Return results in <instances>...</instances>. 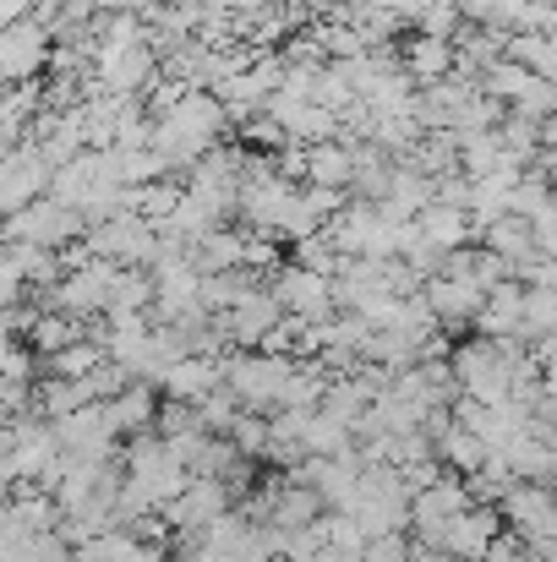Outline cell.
I'll list each match as a JSON object with an SVG mask.
<instances>
[{
  "label": "cell",
  "instance_id": "1",
  "mask_svg": "<svg viewBox=\"0 0 557 562\" xmlns=\"http://www.w3.org/2000/svg\"><path fill=\"white\" fill-rule=\"evenodd\" d=\"M290 376V361L285 356H263V350H224L219 356V382L230 387V398L241 409H279V387Z\"/></svg>",
  "mask_w": 557,
  "mask_h": 562
},
{
  "label": "cell",
  "instance_id": "2",
  "mask_svg": "<svg viewBox=\"0 0 557 562\" xmlns=\"http://www.w3.org/2000/svg\"><path fill=\"white\" fill-rule=\"evenodd\" d=\"M77 235H82V218L55 196H33V202H22L16 213L0 218V240H27V246H55L60 251Z\"/></svg>",
  "mask_w": 557,
  "mask_h": 562
},
{
  "label": "cell",
  "instance_id": "3",
  "mask_svg": "<svg viewBox=\"0 0 557 562\" xmlns=\"http://www.w3.org/2000/svg\"><path fill=\"white\" fill-rule=\"evenodd\" d=\"M268 295H274L279 312L296 317V323H323V317L334 312V290H328V279L312 273V268H301V262H279V268L268 273Z\"/></svg>",
  "mask_w": 557,
  "mask_h": 562
},
{
  "label": "cell",
  "instance_id": "4",
  "mask_svg": "<svg viewBox=\"0 0 557 562\" xmlns=\"http://www.w3.org/2000/svg\"><path fill=\"white\" fill-rule=\"evenodd\" d=\"M82 240H88V257H104L115 268H143L154 257V224L137 213H115V218L82 229Z\"/></svg>",
  "mask_w": 557,
  "mask_h": 562
},
{
  "label": "cell",
  "instance_id": "5",
  "mask_svg": "<svg viewBox=\"0 0 557 562\" xmlns=\"http://www.w3.org/2000/svg\"><path fill=\"white\" fill-rule=\"evenodd\" d=\"M49 66V27L33 16H16L0 27V82H38V71Z\"/></svg>",
  "mask_w": 557,
  "mask_h": 562
},
{
  "label": "cell",
  "instance_id": "6",
  "mask_svg": "<svg viewBox=\"0 0 557 562\" xmlns=\"http://www.w3.org/2000/svg\"><path fill=\"white\" fill-rule=\"evenodd\" d=\"M492 508H498L503 530H514L520 541H553V486L509 481V492Z\"/></svg>",
  "mask_w": 557,
  "mask_h": 562
},
{
  "label": "cell",
  "instance_id": "7",
  "mask_svg": "<svg viewBox=\"0 0 557 562\" xmlns=\"http://www.w3.org/2000/svg\"><path fill=\"white\" fill-rule=\"evenodd\" d=\"M503 530V519H498V508L492 503H465L454 519H443V530H437V552H448V558L459 562H476L487 552V541Z\"/></svg>",
  "mask_w": 557,
  "mask_h": 562
},
{
  "label": "cell",
  "instance_id": "8",
  "mask_svg": "<svg viewBox=\"0 0 557 562\" xmlns=\"http://www.w3.org/2000/svg\"><path fill=\"white\" fill-rule=\"evenodd\" d=\"M481 295H487V290H476V284H465V279H448V273L421 279V301H426V312H432L437 328H470Z\"/></svg>",
  "mask_w": 557,
  "mask_h": 562
},
{
  "label": "cell",
  "instance_id": "9",
  "mask_svg": "<svg viewBox=\"0 0 557 562\" xmlns=\"http://www.w3.org/2000/svg\"><path fill=\"white\" fill-rule=\"evenodd\" d=\"M99 409H104V420H110V431H115V437L148 431V426H154V409H159V387H154V382H143V376H132L115 398H99Z\"/></svg>",
  "mask_w": 557,
  "mask_h": 562
},
{
  "label": "cell",
  "instance_id": "10",
  "mask_svg": "<svg viewBox=\"0 0 557 562\" xmlns=\"http://www.w3.org/2000/svg\"><path fill=\"white\" fill-rule=\"evenodd\" d=\"M520 284L514 279H503V284H492L487 295H481V306H476V317H470V328L481 334V339H520Z\"/></svg>",
  "mask_w": 557,
  "mask_h": 562
},
{
  "label": "cell",
  "instance_id": "11",
  "mask_svg": "<svg viewBox=\"0 0 557 562\" xmlns=\"http://www.w3.org/2000/svg\"><path fill=\"white\" fill-rule=\"evenodd\" d=\"M476 240H481L492 257H503L509 268L525 262V257H536V235H531V218H525V213H498V218L476 224Z\"/></svg>",
  "mask_w": 557,
  "mask_h": 562
},
{
  "label": "cell",
  "instance_id": "12",
  "mask_svg": "<svg viewBox=\"0 0 557 562\" xmlns=\"http://www.w3.org/2000/svg\"><path fill=\"white\" fill-rule=\"evenodd\" d=\"M159 398H181V404H197L202 393H213L219 387V361H208V356H181V361H170L165 372H159Z\"/></svg>",
  "mask_w": 557,
  "mask_h": 562
},
{
  "label": "cell",
  "instance_id": "13",
  "mask_svg": "<svg viewBox=\"0 0 557 562\" xmlns=\"http://www.w3.org/2000/svg\"><path fill=\"white\" fill-rule=\"evenodd\" d=\"M399 71H404L415 88H426V82H443V77L454 71V38L415 33V38L404 44V55H399Z\"/></svg>",
  "mask_w": 557,
  "mask_h": 562
},
{
  "label": "cell",
  "instance_id": "14",
  "mask_svg": "<svg viewBox=\"0 0 557 562\" xmlns=\"http://www.w3.org/2000/svg\"><path fill=\"white\" fill-rule=\"evenodd\" d=\"M415 229L432 240V246H443V251H454V246H465L470 235H476V218L465 213V207H448V202H426L421 213H415Z\"/></svg>",
  "mask_w": 557,
  "mask_h": 562
},
{
  "label": "cell",
  "instance_id": "15",
  "mask_svg": "<svg viewBox=\"0 0 557 562\" xmlns=\"http://www.w3.org/2000/svg\"><path fill=\"white\" fill-rule=\"evenodd\" d=\"M345 448H356L350 426H345L339 415H328V409H312L307 426H301V459H334V453H345Z\"/></svg>",
  "mask_w": 557,
  "mask_h": 562
},
{
  "label": "cell",
  "instance_id": "16",
  "mask_svg": "<svg viewBox=\"0 0 557 562\" xmlns=\"http://www.w3.org/2000/svg\"><path fill=\"white\" fill-rule=\"evenodd\" d=\"M77 334H82V323H77V317H66V312H49V306H38V317L27 323L22 345L33 350V361H44V356L66 350V345H71Z\"/></svg>",
  "mask_w": 557,
  "mask_h": 562
},
{
  "label": "cell",
  "instance_id": "17",
  "mask_svg": "<svg viewBox=\"0 0 557 562\" xmlns=\"http://www.w3.org/2000/svg\"><path fill=\"white\" fill-rule=\"evenodd\" d=\"M503 60H514V66H525V71H536V77H557L553 33H531V27L503 33Z\"/></svg>",
  "mask_w": 557,
  "mask_h": 562
},
{
  "label": "cell",
  "instance_id": "18",
  "mask_svg": "<svg viewBox=\"0 0 557 562\" xmlns=\"http://www.w3.org/2000/svg\"><path fill=\"white\" fill-rule=\"evenodd\" d=\"M99 361H104V350H99V345H93L88 334H77V339H71L66 350L44 356V372H49V376H88L93 367H99Z\"/></svg>",
  "mask_w": 557,
  "mask_h": 562
},
{
  "label": "cell",
  "instance_id": "19",
  "mask_svg": "<svg viewBox=\"0 0 557 562\" xmlns=\"http://www.w3.org/2000/svg\"><path fill=\"white\" fill-rule=\"evenodd\" d=\"M230 448L241 453V459H263L268 453V415H257V409H241L235 420H230Z\"/></svg>",
  "mask_w": 557,
  "mask_h": 562
},
{
  "label": "cell",
  "instance_id": "20",
  "mask_svg": "<svg viewBox=\"0 0 557 562\" xmlns=\"http://www.w3.org/2000/svg\"><path fill=\"white\" fill-rule=\"evenodd\" d=\"M290 246H296V262H301V268H312V273H323V279H334V273L345 268V251H339L323 229H318V235H307V240H290Z\"/></svg>",
  "mask_w": 557,
  "mask_h": 562
},
{
  "label": "cell",
  "instance_id": "21",
  "mask_svg": "<svg viewBox=\"0 0 557 562\" xmlns=\"http://www.w3.org/2000/svg\"><path fill=\"white\" fill-rule=\"evenodd\" d=\"M356 562H410V536L404 530H388V536H367Z\"/></svg>",
  "mask_w": 557,
  "mask_h": 562
},
{
  "label": "cell",
  "instance_id": "22",
  "mask_svg": "<svg viewBox=\"0 0 557 562\" xmlns=\"http://www.w3.org/2000/svg\"><path fill=\"white\" fill-rule=\"evenodd\" d=\"M459 22H465V16H459V5H454V0H432L410 27H415V33H432V38H454V27H459Z\"/></svg>",
  "mask_w": 557,
  "mask_h": 562
}]
</instances>
